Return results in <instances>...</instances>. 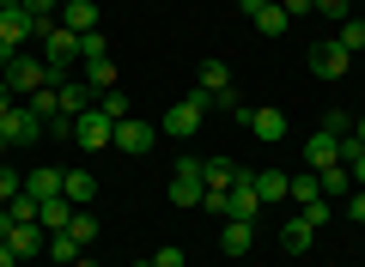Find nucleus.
<instances>
[{"label": "nucleus", "mask_w": 365, "mask_h": 267, "mask_svg": "<svg viewBox=\"0 0 365 267\" xmlns=\"http://www.w3.org/2000/svg\"><path fill=\"white\" fill-rule=\"evenodd\" d=\"M110 140H116V122H110V115L98 110V103L73 115V146H86V152H98V146H110Z\"/></svg>", "instance_id": "nucleus-4"}, {"label": "nucleus", "mask_w": 365, "mask_h": 267, "mask_svg": "<svg viewBox=\"0 0 365 267\" xmlns=\"http://www.w3.org/2000/svg\"><path fill=\"white\" fill-rule=\"evenodd\" d=\"M79 67H86V85H91V91H110V85H116V61H110V55H98V61H79Z\"/></svg>", "instance_id": "nucleus-25"}, {"label": "nucleus", "mask_w": 365, "mask_h": 267, "mask_svg": "<svg viewBox=\"0 0 365 267\" xmlns=\"http://www.w3.org/2000/svg\"><path fill=\"white\" fill-rule=\"evenodd\" d=\"M37 231H43V225H13V231H6V237H0V243H6V249H13L19 261H25V255H37V243H43Z\"/></svg>", "instance_id": "nucleus-23"}, {"label": "nucleus", "mask_w": 365, "mask_h": 267, "mask_svg": "<svg viewBox=\"0 0 365 267\" xmlns=\"http://www.w3.org/2000/svg\"><path fill=\"white\" fill-rule=\"evenodd\" d=\"M0 134H6V146H37L43 140V122L31 115V103H13V110L0 115Z\"/></svg>", "instance_id": "nucleus-7"}, {"label": "nucleus", "mask_w": 365, "mask_h": 267, "mask_svg": "<svg viewBox=\"0 0 365 267\" xmlns=\"http://www.w3.org/2000/svg\"><path fill=\"white\" fill-rule=\"evenodd\" d=\"M317 182H323V194H329V201H335V194H353V170H347V164L317 170Z\"/></svg>", "instance_id": "nucleus-27"}, {"label": "nucleus", "mask_w": 365, "mask_h": 267, "mask_svg": "<svg viewBox=\"0 0 365 267\" xmlns=\"http://www.w3.org/2000/svg\"><path fill=\"white\" fill-rule=\"evenodd\" d=\"M153 140H158V127H153V122H140V115H122V122H116V140H110V146H116V152H128V158H146V152H153Z\"/></svg>", "instance_id": "nucleus-5"}, {"label": "nucleus", "mask_w": 365, "mask_h": 267, "mask_svg": "<svg viewBox=\"0 0 365 267\" xmlns=\"http://www.w3.org/2000/svg\"><path fill=\"white\" fill-rule=\"evenodd\" d=\"M0 37L13 43V49H25V43L37 37V19H31L25 6H0Z\"/></svg>", "instance_id": "nucleus-9"}, {"label": "nucleus", "mask_w": 365, "mask_h": 267, "mask_svg": "<svg viewBox=\"0 0 365 267\" xmlns=\"http://www.w3.org/2000/svg\"><path fill=\"white\" fill-rule=\"evenodd\" d=\"M262 6H268V0H237V13H244V19H256Z\"/></svg>", "instance_id": "nucleus-44"}, {"label": "nucleus", "mask_w": 365, "mask_h": 267, "mask_svg": "<svg viewBox=\"0 0 365 267\" xmlns=\"http://www.w3.org/2000/svg\"><path fill=\"white\" fill-rule=\"evenodd\" d=\"M25 194H37V201H55V194H61V170L55 164H37L25 177Z\"/></svg>", "instance_id": "nucleus-20"}, {"label": "nucleus", "mask_w": 365, "mask_h": 267, "mask_svg": "<svg viewBox=\"0 0 365 267\" xmlns=\"http://www.w3.org/2000/svg\"><path fill=\"white\" fill-rule=\"evenodd\" d=\"M347 67H353V55L341 49L335 37H323V43H311V73H317V79H341V73H347Z\"/></svg>", "instance_id": "nucleus-8"}, {"label": "nucleus", "mask_w": 365, "mask_h": 267, "mask_svg": "<svg viewBox=\"0 0 365 267\" xmlns=\"http://www.w3.org/2000/svg\"><path fill=\"white\" fill-rule=\"evenodd\" d=\"M61 25L86 37V31H98V6L91 0H61Z\"/></svg>", "instance_id": "nucleus-18"}, {"label": "nucleus", "mask_w": 365, "mask_h": 267, "mask_svg": "<svg viewBox=\"0 0 365 267\" xmlns=\"http://www.w3.org/2000/svg\"><path fill=\"white\" fill-rule=\"evenodd\" d=\"M31 115H37V122H49V115H61V103H55V85L31 91Z\"/></svg>", "instance_id": "nucleus-33"}, {"label": "nucleus", "mask_w": 365, "mask_h": 267, "mask_svg": "<svg viewBox=\"0 0 365 267\" xmlns=\"http://www.w3.org/2000/svg\"><path fill=\"white\" fill-rule=\"evenodd\" d=\"M98 110H104L110 122H122V115H134V110H128V98H122V85H110V91H98Z\"/></svg>", "instance_id": "nucleus-31"}, {"label": "nucleus", "mask_w": 365, "mask_h": 267, "mask_svg": "<svg viewBox=\"0 0 365 267\" xmlns=\"http://www.w3.org/2000/svg\"><path fill=\"white\" fill-rule=\"evenodd\" d=\"M43 249H49V261H61V267H73L79 255H86L73 237H67V231H49V243H43Z\"/></svg>", "instance_id": "nucleus-26"}, {"label": "nucleus", "mask_w": 365, "mask_h": 267, "mask_svg": "<svg viewBox=\"0 0 365 267\" xmlns=\"http://www.w3.org/2000/svg\"><path fill=\"white\" fill-rule=\"evenodd\" d=\"M280 6H287V19H311V13H317L311 0H280Z\"/></svg>", "instance_id": "nucleus-41"}, {"label": "nucleus", "mask_w": 365, "mask_h": 267, "mask_svg": "<svg viewBox=\"0 0 365 267\" xmlns=\"http://www.w3.org/2000/svg\"><path fill=\"white\" fill-rule=\"evenodd\" d=\"M98 55H110V43L98 37V31H86V37H79V61H98Z\"/></svg>", "instance_id": "nucleus-38"}, {"label": "nucleus", "mask_w": 365, "mask_h": 267, "mask_svg": "<svg viewBox=\"0 0 365 267\" xmlns=\"http://www.w3.org/2000/svg\"><path fill=\"white\" fill-rule=\"evenodd\" d=\"M201 122H207V91H189V98H177V103L165 110L158 134H177V140H189V134H201Z\"/></svg>", "instance_id": "nucleus-2"}, {"label": "nucleus", "mask_w": 365, "mask_h": 267, "mask_svg": "<svg viewBox=\"0 0 365 267\" xmlns=\"http://www.w3.org/2000/svg\"><path fill=\"white\" fill-rule=\"evenodd\" d=\"M287 194H292V201H317V194H323V182H317V170H304V177H287ZM323 201H329V194H323Z\"/></svg>", "instance_id": "nucleus-29"}, {"label": "nucleus", "mask_w": 365, "mask_h": 267, "mask_svg": "<svg viewBox=\"0 0 365 267\" xmlns=\"http://www.w3.org/2000/svg\"><path fill=\"white\" fill-rule=\"evenodd\" d=\"M323 134H335V140H347V134H353V115H347V110H329V115H323Z\"/></svg>", "instance_id": "nucleus-35"}, {"label": "nucleus", "mask_w": 365, "mask_h": 267, "mask_svg": "<svg viewBox=\"0 0 365 267\" xmlns=\"http://www.w3.org/2000/svg\"><path fill=\"white\" fill-rule=\"evenodd\" d=\"M347 219H353V225H365V189L347 194Z\"/></svg>", "instance_id": "nucleus-40"}, {"label": "nucleus", "mask_w": 365, "mask_h": 267, "mask_svg": "<svg viewBox=\"0 0 365 267\" xmlns=\"http://www.w3.org/2000/svg\"><path fill=\"white\" fill-rule=\"evenodd\" d=\"M61 194L73 206H91V194H98V177L91 170H61Z\"/></svg>", "instance_id": "nucleus-16"}, {"label": "nucleus", "mask_w": 365, "mask_h": 267, "mask_svg": "<svg viewBox=\"0 0 365 267\" xmlns=\"http://www.w3.org/2000/svg\"><path fill=\"white\" fill-rule=\"evenodd\" d=\"M201 206H207L213 219H225V213H232V189H207V194H201Z\"/></svg>", "instance_id": "nucleus-36"}, {"label": "nucleus", "mask_w": 365, "mask_h": 267, "mask_svg": "<svg viewBox=\"0 0 365 267\" xmlns=\"http://www.w3.org/2000/svg\"><path fill=\"white\" fill-rule=\"evenodd\" d=\"M67 237H73L79 249H91V243H98V219H91V206H79V213L67 219Z\"/></svg>", "instance_id": "nucleus-24"}, {"label": "nucleus", "mask_w": 365, "mask_h": 267, "mask_svg": "<svg viewBox=\"0 0 365 267\" xmlns=\"http://www.w3.org/2000/svg\"><path fill=\"white\" fill-rule=\"evenodd\" d=\"M0 79H6V91H43V85H55V73L37 61V55H25V49L6 61V73H0Z\"/></svg>", "instance_id": "nucleus-3"}, {"label": "nucleus", "mask_w": 365, "mask_h": 267, "mask_svg": "<svg viewBox=\"0 0 365 267\" xmlns=\"http://www.w3.org/2000/svg\"><path fill=\"white\" fill-rule=\"evenodd\" d=\"M256 213H262V194H256V182H232V213L225 219H244V225H256Z\"/></svg>", "instance_id": "nucleus-14"}, {"label": "nucleus", "mask_w": 365, "mask_h": 267, "mask_svg": "<svg viewBox=\"0 0 365 267\" xmlns=\"http://www.w3.org/2000/svg\"><path fill=\"white\" fill-rule=\"evenodd\" d=\"M201 177H207V189H232V182H244L250 170L232 164V158H201Z\"/></svg>", "instance_id": "nucleus-15"}, {"label": "nucleus", "mask_w": 365, "mask_h": 267, "mask_svg": "<svg viewBox=\"0 0 365 267\" xmlns=\"http://www.w3.org/2000/svg\"><path fill=\"white\" fill-rule=\"evenodd\" d=\"M311 6L323 19H335V25H347V19H353V0H311Z\"/></svg>", "instance_id": "nucleus-34"}, {"label": "nucleus", "mask_w": 365, "mask_h": 267, "mask_svg": "<svg viewBox=\"0 0 365 267\" xmlns=\"http://www.w3.org/2000/svg\"><path fill=\"white\" fill-rule=\"evenodd\" d=\"M153 267H182V249H158V255H153Z\"/></svg>", "instance_id": "nucleus-42"}, {"label": "nucleus", "mask_w": 365, "mask_h": 267, "mask_svg": "<svg viewBox=\"0 0 365 267\" xmlns=\"http://www.w3.org/2000/svg\"><path fill=\"white\" fill-rule=\"evenodd\" d=\"M299 213H304V219H311V225H317V231H323V225H329V201H323V194H317V201H304V206H299Z\"/></svg>", "instance_id": "nucleus-39"}, {"label": "nucleus", "mask_w": 365, "mask_h": 267, "mask_svg": "<svg viewBox=\"0 0 365 267\" xmlns=\"http://www.w3.org/2000/svg\"><path fill=\"white\" fill-rule=\"evenodd\" d=\"M195 91H207V98L232 91V67H225V61H201V73H195Z\"/></svg>", "instance_id": "nucleus-19"}, {"label": "nucleus", "mask_w": 365, "mask_h": 267, "mask_svg": "<svg viewBox=\"0 0 365 267\" xmlns=\"http://www.w3.org/2000/svg\"><path fill=\"white\" fill-rule=\"evenodd\" d=\"M0 6H25V0H0Z\"/></svg>", "instance_id": "nucleus-50"}, {"label": "nucleus", "mask_w": 365, "mask_h": 267, "mask_svg": "<svg viewBox=\"0 0 365 267\" xmlns=\"http://www.w3.org/2000/svg\"><path fill=\"white\" fill-rule=\"evenodd\" d=\"M73 213H79V206L67 201V194H55V201L37 206V225H43V231H67V219H73Z\"/></svg>", "instance_id": "nucleus-21"}, {"label": "nucleus", "mask_w": 365, "mask_h": 267, "mask_svg": "<svg viewBox=\"0 0 365 267\" xmlns=\"http://www.w3.org/2000/svg\"><path fill=\"white\" fill-rule=\"evenodd\" d=\"M55 103H61V115H79V110H91V103H98V91L86 85V79H61V85H55Z\"/></svg>", "instance_id": "nucleus-12"}, {"label": "nucleus", "mask_w": 365, "mask_h": 267, "mask_svg": "<svg viewBox=\"0 0 365 267\" xmlns=\"http://www.w3.org/2000/svg\"><path fill=\"white\" fill-rule=\"evenodd\" d=\"M250 243H256V225H244V219H220V249L232 255H250Z\"/></svg>", "instance_id": "nucleus-11"}, {"label": "nucleus", "mask_w": 365, "mask_h": 267, "mask_svg": "<svg viewBox=\"0 0 365 267\" xmlns=\"http://www.w3.org/2000/svg\"><path fill=\"white\" fill-rule=\"evenodd\" d=\"M134 267H153V261H134Z\"/></svg>", "instance_id": "nucleus-52"}, {"label": "nucleus", "mask_w": 365, "mask_h": 267, "mask_svg": "<svg viewBox=\"0 0 365 267\" xmlns=\"http://www.w3.org/2000/svg\"><path fill=\"white\" fill-rule=\"evenodd\" d=\"M329 164H341V140L335 134H311L304 140V170H329Z\"/></svg>", "instance_id": "nucleus-10"}, {"label": "nucleus", "mask_w": 365, "mask_h": 267, "mask_svg": "<svg viewBox=\"0 0 365 267\" xmlns=\"http://www.w3.org/2000/svg\"><path fill=\"white\" fill-rule=\"evenodd\" d=\"M73 267H98V261H91V255H79V261H73Z\"/></svg>", "instance_id": "nucleus-49"}, {"label": "nucleus", "mask_w": 365, "mask_h": 267, "mask_svg": "<svg viewBox=\"0 0 365 267\" xmlns=\"http://www.w3.org/2000/svg\"><path fill=\"white\" fill-rule=\"evenodd\" d=\"M207 194V177H201V158H182L177 177H170V206H201Z\"/></svg>", "instance_id": "nucleus-6"}, {"label": "nucleus", "mask_w": 365, "mask_h": 267, "mask_svg": "<svg viewBox=\"0 0 365 267\" xmlns=\"http://www.w3.org/2000/svg\"><path fill=\"white\" fill-rule=\"evenodd\" d=\"M37 43H43V67H49L55 85H61V79L73 73V61H79V31H67L61 19H55V25H37Z\"/></svg>", "instance_id": "nucleus-1"}, {"label": "nucleus", "mask_w": 365, "mask_h": 267, "mask_svg": "<svg viewBox=\"0 0 365 267\" xmlns=\"http://www.w3.org/2000/svg\"><path fill=\"white\" fill-rule=\"evenodd\" d=\"M37 194H13V201H6V213H13V225H37Z\"/></svg>", "instance_id": "nucleus-30"}, {"label": "nucleus", "mask_w": 365, "mask_h": 267, "mask_svg": "<svg viewBox=\"0 0 365 267\" xmlns=\"http://www.w3.org/2000/svg\"><path fill=\"white\" fill-rule=\"evenodd\" d=\"M0 267H19V255H13V249H6V243H0Z\"/></svg>", "instance_id": "nucleus-47"}, {"label": "nucleus", "mask_w": 365, "mask_h": 267, "mask_svg": "<svg viewBox=\"0 0 365 267\" xmlns=\"http://www.w3.org/2000/svg\"><path fill=\"white\" fill-rule=\"evenodd\" d=\"M13 194H25V177H19V170H6V164H0V206L13 201Z\"/></svg>", "instance_id": "nucleus-37"}, {"label": "nucleus", "mask_w": 365, "mask_h": 267, "mask_svg": "<svg viewBox=\"0 0 365 267\" xmlns=\"http://www.w3.org/2000/svg\"><path fill=\"white\" fill-rule=\"evenodd\" d=\"M335 43H341L347 55H359V49H365V19H347V25L335 31Z\"/></svg>", "instance_id": "nucleus-32"}, {"label": "nucleus", "mask_w": 365, "mask_h": 267, "mask_svg": "<svg viewBox=\"0 0 365 267\" xmlns=\"http://www.w3.org/2000/svg\"><path fill=\"white\" fill-rule=\"evenodd\" d=\"M0 152H6V134H0Z\"/></svg>", "instance_id": "nucleus-51"}, {"label": "nucleus", "mask_w": 365, "mask_h": 267, "mask_svg": "<svg viewBox=\"0 0 365 267\" xmlns=\"http://www.w3.org/2000/svg\"><path fill=\"white\" fill-rule=\"evenodd\" d=\"M13 103H19V98H13V91H6V79H0V115L13 110Z\"/></svg>", "instance_id": "nucleus-45"}, {"label": "nucleus", "mask_w": 365, "mask_h": 267, "mask_svg": "<svg viewBox=\"0 0 365 267\" xmlns=\"http://www.w3.org/2000/svg\"><path fill=\"white\" fill-rule=\"evenodd\" d=\"M13 55H19V49H13L6 37H0V73H6V61H13Z\"/></svg>", "instance_id": "nucleus-46"}, {"label": "nucleus", "mask_w": 365, "mask_h": 267, "mask_svg": "<svg viewBox=\"0 0 365 267\" xmlns=\"http://www.w3.org/2000/svg\"><path fill=\"white\" fill-rule=\"evenodd\" d=\"M353 140H359V146H365V115H359V122H353Z\"/></svg>", "instance_id": "nucleus-48"}, {"label": "nucleus", "mask_w": 365, "mask_h": 267, "mask_svg": "<svg viewBox=\"0 0 365 267\" xmlns=\"http://www.w3.org/2000/svg\"><path fill=\"white\" fill-rule=\"evenodd\" d=\"M250 182H256L262 206H274V201H287V177H280V170H250Z\"/></svg>", "instance_id": "nucleus-22"}, {"label": "nucleus", "mask_w": 365, "mask_h": 267, "mask_svg": "<svg viewBox=\"0 0 365 267\" xmlns=\"http://www.w3.org/2000/svg\"><path fill=\"white\" fill-rule=\"evenodd\" d=\"M347 170H353V189H365V152H359V158H353V164H347Z\"/></svg>", "instance_id": "nucleus-43"}, {"label": "nucleus", "mask_w": 365, "mask_h": 267, "mask_svg": "<svg viewBox=\"0 0 365 267\" xmlns=\"http://www.w3.org/2000/svg\"><path fill=\"white\" fill-rule=\"evenodd\" d=\"M250 25H256V31H268V37H280V31H287L292 19H287V6H280V0H268V6H262V13L250 19Z\"/></svg>", "instance_id": "nucleus-28"}, {"label": "nucleus", "mask_w": 365, "mask_h": 267, "mask_svg": "<svg viewBox=\"0 0 365 267\" xmlns=\"http://www.w3.org/2000/svg\"><path fill=\"white\" fill-rule=\"evenodd\" d=\"M311 237H317V225L304 213H292L287 225H280V249H287V255H304V249H311Z\"/></svg>", "instance_id": "nucleus-13"}, {"label": "nucleus", "mask_w": 365, "mask_h": 267, "mask_svg": "<svg viewBox=\"0 0 365 267\" xmlns=\"http://www.w3.org/2000/svg\"><path fill=\"white\" fill-rule=\"evenodd\" d=\"M250 134H256V140H280V134H287V115L274 110V103H262V110H250Z\"/></svg>", "instance_id": "nucleus-17"}]
</instances>
